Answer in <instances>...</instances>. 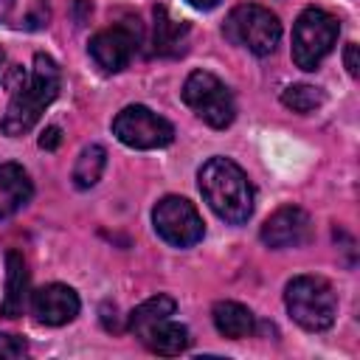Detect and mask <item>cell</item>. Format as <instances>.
I'll use <instances>...</instances> for the list:
<instances>
[{"label": "cell", "instance_id": "obj_1", "mask_svg": "<svg viewBox=\"0 0 360 360\" xmlns=\"http://www.w3.org/2000/svg\"><path fill=\"white\" fill-rule=\"evenodd\" d=\"M59 84H62L59 65L48 53H37L31 73L22 76V82L11 93V101H8L6 112H3V121H0V129L8 138L25 135L39 121L45 107L56 98Z\"/></svg>", "mask_w": 360, "mask_h": 360}, {"label": "cell", "instance_id": "obj_2", "mask_svg": "<svg viewBox=\"0 0 360 360\" xmlns=\"http://www.w3.org/2000/svg\"><path fill=\"white\" fill-rule=\"evenodd\" d=\"M200 191L202 200L211 205V211L231 222V225H242L250 219L253 214V186L248 180V174L228 158H211L202 163L200 174Z\"/></svg>", "mask_w": 360, "mask_h": 360}, {"label": "cell", "instance_id": "obj_3", "mask_svg": "<svg viewBox=\"0 0 360 360\" xmlns=\"http://www.w3.org/2000/svg\"><path fill=\"white\" fill-rule=\"evenodd\" d=\"M287 312L307 332H323L335 323L338 295L323 276H295L284 287Z\"/></svg>", "mask_w": 360, "mask_h": 360}, {"label": "cell", "instance_id": "obj_4", "mask_svg": "<svg viewBox=\"0 0 360 360\" xmlns=\"http://www.w3.org/2000/svg\"><path fill=\"white\" fill-rule=\"evenodd\" d=\"M222 34L233 45L248 48L250 53L267 56L276 51L278 39H281V22L270 8L256 6V3H242L225 17Z\"/></svg>", "mask_w": 360, "mask_h": 360}, {"label": "cell", "instance_id": "obj_5", "mask_svg": "<svg viewBox=\"0 0 360 360\" xmlns=\"http://www.w3.org/2000/svg\"><path fill=\"white\" fill-rule=\"evenodd\" d=\"M340 34L338 17H332L323 8H304L292 25V62L301 70H315L323 56L335 48Z\"/></svg>", "mask_w": 360, "mask_h": 360}, {"label": "cell", "instance_id": "obj_6", "mask_svg": "<svg viewBox=\"0 0 360 360\" xmlns=\"http://www.w3.org/2000/svg\"><path fill=\"white\" fill-rule=\"evenodd\" d=\"M183 101L214 129L231 127V121L236 115V104H233L231 90L225 87V82H219L208 70L188 73V79L183 84Z\"/></svg>", "mask_w": 360, "mask_h": 360}, {"label": "cell", "instance_id": "obj_7", "mask_svg": "<svg viewBox=\"0 0 360 360\" xmlns=\"http://www.w3.org/2000/svg\"><path fill=\"white\" fill-rule=\"evenodd\" d=\"M112 135L132 149H160L174 138V127L143 104H129L112 118Z\"/></svg>", "mask_w": 360, "mask_h": 360}, {"label": "cell", "instance_id": "obj_8", "mask_svg": "<svg viewBox=\"0 0 360 360\" xmlns=\"http://www.w3.org/2000/svg\"><path fill=\"white\" fill-rule=\"evenodd\" d=\"M152 225L158 236L174 248H191L202 239V217L186 197H163L152 208Z\"/></svg>", "mask_w": 360, "mask_h": 360}, {"label": "cell", "instance_id": "obj_9", "mask_svg": "<svg viewBox=\"0 0 360 360\" xmlns=\"http://www.w3.org/2000/svg\"><path fill=\"white\" fill-rule=\"evenodd\" d=\"M312 233V222L309 214L298 205H284L278 211H273L264 225H262V242L270 250H284V248H298L309 239Z\"/></svg>", "mask_w": 360, "mask_h": 360}, {"label": "cell", "instance_id": "obj_10", "mask_svg": "<svg viewBox=\"0 0 360 360\" xmlns=\"http://www.w3.org/2000/svg\"><path fill=\"white\" fill-rule=\"evenodd\" d=\"M138 48V34L129 25H110L104 31H98L87 51L93 56V62L104 70V73H118L129 65L132 53Z\"/></svg>", "mask_w": 360, "mask_h": 360}, {"label": "cell", "instance_id": "obj_11", "mask_svg": "<svg viewBox=\"0 0 360 360\" xmlns=\"http://www.w3.org/2000/svg\"><path fill=\"white\" fill-rule=\"evenodd\" d=\"M31 312L45 326H62L79 315V295L68 284H45L34 290Z\"/></svg>", "mask_w": 360, "mask_h": 360}, {"label": "cell", "instance_id": "obj_12", "mask_svg": "<svg viewBox=\"0 0 360 360\" xmlns=\"http://www.w3.org/2000/svg\"><path fill=\"white\" fill-rule=\"evenodd\" d=\"M135 338H138L149 352L166 354V357L186 352V346H188V340H191V338H188V329H186L183 323L172 321V315H169V318H160V321H155V323H149V326L141 329Z\"/></svg>", "mask_w": 360, "mask_h": 360}, {"label": "cell", "instance_id": "obj_13", "mask_svg": "<svg viewBox=\"0 0 360 360\" xmlns=\"http://www.w3.org/2000/svg\"><path fill=\"white\" fill-rule=\"evenodd\" d=\"M31 194H34V186L25 169L17 163H0V219H8L20 208H25Z\"/></svg>", "mask_w": 360, "mask_h": 360}, {"label": "cell", "instance_id": "obj_14", "mask_svg": "<svg viewBox=\"0 0 360 360\" xmlns=\"http://www.w3.org/2000/svg\"><path fill=\"white\" fill-rule=\"evenodd\" d=\"M6 295L0 301V315L3 318H17L22 315L25 307V295H28V267L22 253L8 250L6 253Z\"/></svg>", "mask_w": 360, "mask_h": 360}, {"label": "cell", "instance_id": "obj_15", "mask_svg": "<svg viewBox=\"0 0 360 360\" xmlns=\"http://www.w3.org/2000/svg\"><path fill=\"white\" fill-rule=\"evenodd\" d=\"M211 315H214V326L222 338L242 340L253 332V312L239 301H217Z\"/></svg>", "mask_w": 360, "mask_h": 360}, {"label": "cell", "instance_id": "obj_16", "mask_svg": "<svg viewBox=\"0 0 360 360\" xmlns=\"http://www.w3.org/2000/svg\"><path fill=\"white\" fill-rule=\"evenodd\" d=\"M188 42V25L169 17L163 6L155 8V53L158 56H177L186 51Z\"/></svg>", "mask_w": 360, "mask_h": 360}, {"label": "cell", "instance_id": "obj_17", "mask_svg": "<svg viewBox=\"0 0 360 360\" xmlns=\"http://www.w3.org/2000/svg\"><path fill=\"white\" fill-rule=\"evenodd\" d=\"M104 166H107V152H104V146H98V143L84 146V149L79 152V158H76V166H73V183H76L79 188H93V186L101 180Z\"/></svg>", "mask_w": 360, "mask_h": 360}, {"label": "cell", "instance_id": "obj_18", "mask_svg": "<svg viewBox=\"0 0 360 360\" xmlns=\"http://www.w3.org/2000/svg\"><path fill=\"white\" fill-rule=\"evenodd\" d=\"M174 309H177V304H174L172 295H152L149 301H143L141 307H135V309L129 312V332L138 335V332L146 329L149 323L174 315Z\"/></svg>", "mask_w": 360, "mask_h": 360}, {"label": "cell", "instance_id": "obj_19", "mask_svg": "<svg viewBox=\"0 0 360 360\" xmlns=\"http://www.w3.org/2000/svg\"><path fill=\"white\" fill-rule=\"evenodd\" d=\"M281 104L292 112H315L321 104H323V93L315 87V84H290L284 93H281Z\"/></svg>", "mask_w": 360, "mask_h": 360}, {"label": "cell", "instance_id": "obj_20", "mask_svg": "<svg viewBox=\"0 0 360 360\" xmlns=\"http://www.w3.org/2000/svg\"><path fill=\"white\" fill-rule=\"evenodd\" d=\"M25 352H28V346L22 338L0 332V357H22Z\"/></svg>", "mask_w": 360, "mask_h": 360}, {"label": "cell", "instance_id": "obj_21", "mask_svg": "<svg viewBox=\"0 0 360 360\" xmlns=\"http://www.w3.org/2000/svg\"><path fill=\"white\" fill-rule=\"evenodd\" d=\"M343 62H346V70H349V76H357V45L354 42H349L346 45V51H343Z\"/></svg>", "mask_w": 360, "mask_h": 360}, {"label": "cell", "instance_id": "obj_22", "mask_svg": "<svg viewBox=\"0 0 360 360\" xmlns=\"http://www.w3.org/2000/svg\"><path fill=\"white\" fill-rule=\"evenodd\" d=\"M59 138H62V135H59V127H48V129L42 132V138H39V146H42V149H56V146H59Z\"/></svg>", "mask_w": 360, "mask_h": 360}, {"label": "cell", "instance_id": "obj_23", "mask_svg": "<svg viewBox=\"0 0 360 360\" xmlns=\"http://www.w3.org/2000/svg\"><path fill=\"white\" fill-rule=\"evenodd\" d=\"M188 6H194V8H202V11H208V8H214V6H219V0H186Z\"/></svg>", "mask_w": 360, "mask_h": 360}, {"label": "cell", "instance_id": "obj_24", "mask_svg": "<svg viewBox=\"0 0 360 360\" xmlns=\"http://www.w3.org/2000/svg\"><path fill=\"white\" fill-rule=\"evenodd\" d=\"M11 8H14V0H0V22H3V20H8Z\"/></svg>", "mask_w": 360, "mask_h": 360}, {"label": "cell", "instance_id": "obj_25", "mask_svg": "<svg viewBox=\"0 0 360 360\" xmlns=\"http://www.w3.org/2000/svg\"><path fill=\"white\" fill-rule=\"evenodd\" d=\"M3 59H6V56H3V48H0V68H3Z\"/></svg>", "mask_w": 360, "mask_h": 360}]
</instances>
